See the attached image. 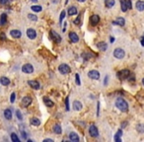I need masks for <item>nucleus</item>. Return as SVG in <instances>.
I'll return each instance as SVG.
<instances>
[{
	"label": "nucleus",
	"mask_w": 144,
	"mask_h": 142,
	"mask_svg": "<svg viewBox=\"0 0 144 142\" xmlns=\"http://www.w3.org/2000/svg\"><path fill=\"white\" fill-rule=\"evenodd\" d=\"M126 4H127V8L131 9V0H126Z\"/></svg>",
	"instance_id": "nucleus-39"
},
{
	"label": "nucleus",
	"mask_w": 144,
	"mask_h": 142,
	"mask_svg": "<svg viewBox=\"0 0 144 142\" xmlns=\"http://www.w3.org/2000/svg\"><path fill=\"white\" fill-rule=\"evenodd\" d=\"M135 7L138 11H144V1H142V0L137 1L135 4Z\"/></svg>",
	"instance_id": "nucleus-19"
},
{
	"label": "nucleus",
	"mask_w": 144,
	"mask_h": 142,
	"mask_svg": "<svg viewBox=\"0 0 144 142\" xmlns=\"http://www.w3.org/2000/svg\"><path fill=\"white\" fill-rule=\"evenodd\" d=\"M0 83H1V85H3V86H8V85L10 84V79L7 78V77H5V76H3V77L0 78Z\"/></svg>",
	"instance_id": "nucleus-21"
},
{
	"label": "nucleus",
	"mask_w": 144,
	"mask_h": 142,
	"mask_svg": "<svg viewBox=\"0 0 144 142\" xmlns=\"http://www.w3.org/2000/svg\"><path fill=\"white\" fill-rule=\"evenodd\" d=\"M32 102H33L32 98L29 97V96H26V97H24V98L22 99V101H21V106H23V108H28V106L32 104Z\"/></svg>",
	"instance_id": "nucleus-5"
},
{
	"label": "nucleus",
	"mask_w": 144,
	"mask_h": 142,
	"mask_svg": "<svg viewBox=\"0 0 144 142\" xmlns=\"http://www.w3.org/2000/svg\"><path fill=\"white\" fill-rule=\"evenodd\" d=\"M117 75L120 80H125L128 78V76H130V71L128 69H122V70L119 71Z\"/></svg>",
	"instance_id": "nucleus-2"
},
{
	"label": "nucleus",
	"mask_w": 144,
	"mask_h": 142,
	"mask_svg": "<svg viewBox=\"0 0 144 142\" xmlns=\"http://www.w3.org/2000/svg\"><path fill=\"white\" fill-rule=\"evenodd\" d=\"M7 22V15L5 13H3L0 17V25H5Z\"/></svg>",
	"instance_id": "nucleus-29"
},
{
	"label": "nucleus",
	"mask_w": 144,
	"mask_h": 142,
	"mask_svg": "<svg viewBox=\"0 0 144 142\" xmlns=\"http://www.w3.org/2000/svg\"><path fill=\"white\" fill-rule=\"evenodd\" d=\"M142 84H143V86H144V78L142 79Z\"/></svg>",
	"instance_id": "nucleus-51"
},
{
	"label": "nucleus",
	"mask_w": 144,
	"mask_h": 142,
	"mask_svg": "<svg viewBox=\"0 0 144 142\" xmlns=\"http://www.w3.org/2000/svg\"><path fill=\"white\" fill-rule=\"evenodd\" d=\"M10 35H11L13 39H20L22 37V33H21L20 30H12L10 32Z\"/></svg>",
	"instance_id": "nucleus-12"
},
{
	"label": "nucleus",
	"mask_w": 144,
	"mask_h": 142,
	"mask_svg": "<svg viewBox=\"0 0 144 142\" xmlns=\"http://www.w3.org/2000/svg\"><path fill=\"white\" fill-rule=\"evenodd\" d=\"M116 106L121 111V112H123V113H126L127 111H128V104H127V102L124 100V99H122V98H118L117 99V101H116Z\"/></svg>",
	"instance_id": "nucleus-1"
},
{
	"label": "nucleus",
	"mask_w": 144,
	"mask_h": 142,
	"mask_svg": "<svg viewBox=\"0 0 144 142\" xmlns=\"http://www.w3.org/2000/svg\"><path fill=\"white\" fill-rule=\"evenodd\" d=\"M116 4V0H105V6L107 8H112Z\"/></svg>",
	"instance_id": "nucleus-24"
},
{
	"label": "nucleus",
	"mask_w": 144,
	"mask_h": 142,
	"mask_svg": "<svg viewBox=\"0 0 144 142\" xmlns=\"http://www.w3.org/2000/svg\"><path fill=\"white\" fill-rule=\"evenodd\" d=\"M114 56L118 59H122L125 56V51H124L122 48L118 47V48H116L115 51H114Z\"/></svg>",
	"instance_id": "nucleus-3"
},
{
	"label": "nucleus",
	"mask_w": 144,
	"mask_h": 142,
	"mask_svg": "<svg viewBox=\"0 0 144 142\" xmlns=\"http://www.w3.org/2000/svg\"><path fill=\"white\" fill-rule=\"evenodd\" d=\"M65 15H66V12L64 11H61V13H60V17H59V22L60 23H62V21H63V19L65 18Z\"/></svg>",
	"instance_id": "nucleus-35"
},
{
	"label": "nucleus",
	"mask_w": 144,
	"mask_h": 142,
	"mask_svg": "<svg viewBox=\"0 0 144 142\" xmlns=\"http://www.w3.org/2000/svg\"><path fill=\"white\" fill-rule=\"evenodd\" d=\"M76 14H77V9H76V7L72 6L70 8H68V15H69V16H74V15H76Z\"/></svg>",
	"instance_id": "nucleus-28"
},
{
	"label": "nucleus",
	"mask_w": 144,
	"mask_h": 142,
	"mask_svg": "<svg viewBox=\"0 0 144 142\" xmlns=\"http://www.w3.org/2000/svg\"><path fill=\"white\" fill-rule=\"evenodd\" d=\"M0 40H2V41L6 40V37H5V34H4V33H2V34L0 35Z\"/></svg>",
	"instance_id": "nucleus-42"
},
{
	"label": "nucleus",
	"mask_w": 144,
	"mask_h": 142,
	"mask_svg": "<svg viewBox=\"0 0 144 142\" xmlns=\"http://www.w3.org/2000/svg\"><path fill=\"white\" fill-rule=\"evenodd\" d=\"M121 135H122V130L119 129L117 131V134L115 135V141L116 142H121Z\"/></svg>",
	"instance_id": "nucleus-25"
},
{
	"label": "nucleus",
	"mask_w": 144,
	"mask_h": 142,
	"mask_svg": "<svg viewBox=\"0 0 144 142\" xmlns=\"http://www.w3.org/2000/svg\"><path fill=\"white\" fill-rule=\"evenodd\" d=\"M27 36H28V38H29L30 40H35L37 38L36 30H34V29H32V28L28 29V30H27Z\"/></svg>",
	"instance_id": "nucleus-10"
},
{
	"label": "nucleus",
	"mask_w": 144,
	"mask_h": 142,
	"mask_svg": "<svg viewBox=\"0 0 144 142\" xmlns=\"http://www.w3.org/2000/svg\"><path fill=\"white\" fill-rule=\"evenodd\" d=\"M136 130L139 132V133H144V124H138L136 126Z\"/></svg>",
	"instance_id": "nucleus-31"
},
{
	"label": "nucleus",
	"mask_w": 144,
	"mask_h": 142,
	"mask_svg": "<svg viewBox=\"0 0 144 142\" xmlns=\"http://www.w3.org/2000/svg\"><path fill=\"white\" fill-rule=\"evenodd\" d=\"M100 22V17L98 15H92L90 18V23L92 24L93 26H96L97 24H99Z\"/></svg>",
	"instance_id": "nucleus-16"
},
{
	"label": "nucleus",
	"mask_w": 144,
	"mask_h": 142,
	"mask_svg": "<svg viewBox=\"0 0 144 142\" xmlns=\"http://www.w3.org/2000/svg\"><path fill=\"white\" fill-rule=\"evenodd\" d=\"M65 30H66V23H64V27H63V29H62V32L64 33V32H65Z\"/></svg>",
	"instance_id": "nucleus-46"
},
{
	"label": "nucleus",
	"mask_w": 144,
	"mask_h": 142,
	"mask_svg": "<svg viewBox=\"0 0 144 142\" xmlns=\"http://www.w3.org/2000/svg\"><path fill=\"white\" fill-rule=\"evenodd\" d=\"M58 71H59L61 74H68V73L71 72V68L67 64L62 63V64H60L59 66H58Z\"/></svg>",
	"instance_id": "nucleus-4"
},
{
	"label": "nucleus",
	"mask_w": 144,
	"mask_h": 142,
	"mask_svg": "<svg viewBox=\"0 0 144 142\" xmlns=\"http://www.w3.org/2000/svg\"><path fill=\"white\" fill-rule=\"evenodd\" d=\"M49 36H50V39L51 40H53L55 43H57V44H59L60 42H61V37H60L56 32H54V31H50L49 32Z\"/></svg>",
	"instance_id": "nucleus-8"
},
{
	"label": "nucleus",
	"mask_w": 144,
	"mask_h": 142,
	"mask_svg": "<svg viewBox=\"0 0 144 142\" xmlns=\"http://www.w3.org/2000/svg\"><path fill=\"white\" fill-rule=\"evenodd\" d=\"M22 71L24 73H27V74H30V73H33L34 72V67L32 64L30 63H26L22 66Z\"/></svg>",
	"instance_id": "nucleus-7"
},
{
	"label": "nucleus",
	"mask_w": 144,
	"mask_h": 142,
	"mask_svg": "<svg viewBox=\"0 0 144 142\" xmlns=\"http://www.w3.org/2000/svg\"><path fill=\"white\" fill-rule=\"evenodd\" d=\"M75 81H76V84H77L78 86H80V85H81V81H80L79 74H76V75H75Z\"/></svg>",
	"instance_id": "nucleus-37"
},
{
	"label": "nucleus",
	"mask_w": 144,
	"mask_h": 142,
	"mask_svg": "<svg viewBox=\"0 0 144 142\" xmlns=\"http://www.w3.org/2000/svg\"><path fill=\"white\" fill-rule=\"evenodd\" d=\"M8 3V0H0V4L1 5H5Z\"/></svg>",
	"instance_id": "nucleus-41"
},
{
	"label": "nucleus",
	"mask_w": 144,
	"mask_h": 142,
	"mask_svg": "<svg viewBox=\"0 0 144 142\" xmlns=\"http://www.w3.org/2000/svg\"><path fill=\"white\" fill-rule=\"evenodd\" d=\"M31 9L34 12H41L43 10V7H42V6H39V5H33V6L31 7Z\"/></svg>",
	"instance_id": "nucleus-30"
},
{
	"label": "nucleus",
	"mask_w": 144,
	"mask_h": 142,
	"mask_svg": "<svg viewBox=\"0 0 144 142\" xmlns=\"http://www.w3.org/2000/svg\"><path fill=\"white\" fill-rule=\"evenodd\" d=\"M114 25H119V26H124V24H125V20L122 18V17H119V18H117L114 22H113Z\"/></svg>",
	"instance_id": "nucleus-17"
},
{
	"label": "nucleus",
	"mask_w": 144,
	"mask_h": 142,
	"mask_svg": "<svg viewBox=\"0 0 144 142\" xmlns=\"http://www.w3.org/2000/svg\"><path fill=\"white\" fill-rule=\"evenodd\" d=\"M53 132L54 133H56V134H61V132H62V129H61V126H60L59 124H55L54 126H53Z\"/></svg>",
	"instance_id": "nucleus-27"
},
{
	"label": "nucleus",
	"mask_w": 144,
	"mask_h": 142,
	"mask_svg": "<svg viewBox=\"0 0 144 142\" xmlns=\"http://www.w3.org/2000/svg\"><path fill=\"white\" fill-rule=\"evenodd\" d=\"M16 117H17V118H18L19 120H22V119H23V116H22V114H21V112H20L19 110L16 111Z\"/></svg>",
	"instance_id": "nucleus-36"
},
{
	"label": "nucleus",
	"mask_w": 144,
	"mask_h": 142,
	"mask_svg": "<svg viewBox=\"0 0 144 142\" xmlns=\"http://www.w3.org/2000/svg\"><path fill=\"white\" fill-rule=\"evenodd\" d=\"M89 133H90V135L92 137H98L99 136V130H98V128H97V126L95 124L90 125V127H89Z\"/></svg>",
	"instance_id": "nucleus-6"
},
{
	"label": "nucleus",
	"mask_w": 144,
	"mask_h": 142,
	"mask_svg": "<svg viewBox=\"0 0 144 142\" xmlns=\"http://www.w3.org/2000/svg\"><path fill=\"white\" fill-rule=\"evenodd\" d=\"M97 47H98L100 50H102V51H106V50L108 49V45H107V43H105V42H100V43L97 44Z\"/></svg>",
	"instance_id": "nucleus-14"
},
{
	"label": "nucleus",
	"mask_w": 144,
	"mask_h": 142,
	"mask_svg": "<svg viewBox=\"0 0 144 142\" xmlns=\"http://www.w3.org/2000/svg\"><path fill=\"white\" fill-rule=\"evenodd\" d=\"M81 109H82L81 102H79V101H74V102H73V110H74V111L79 112V111H81Z\"/></svg>",
	"instance_id": "nucleus-18"
},
{
	"label": "nucleus",
	"mask_w": 144,
	"mask_h": 142,
	"mask_svg": "<svg viewBox=\"0 0 144 142\" xmlns=\"http://www.w3.org/2000/svg\"><path fill=\"white\" fill-rule=\"evenodd\" d=\"M88 77L90 79H93V80H98L100 79V72L97 70H91L88 72Z\"/></svg>",
	"instance_id": "nucleus-9"
},
{
	"label": "nucleus",
	"mask_w": 144,
	"mask_h": 142,
	"mask_svg": "<svg viewBox=\"0 0 144 142\" xmlns=\"http://www.w3.org/2000/svg\"><path fill=\"white\" fill-rule=\"evenodd\" d=\"M69 39H70L72 43H78V41H79V37L75 32H70L69 33Z\"/></svg>",
	"instance_id": "nucleus-13"
},
{
	"label": "nucleus",
	"mask_w": 144,
	"mask_h": 142,
	"mask_svg": "<svg viewBox=\"0 0 144 142\" xmlns=\"http://www.w3.org/2000/svg\"><path fill=\"white\" fill-rule=\"evenodd\" d=\"M77 1H78V2H85L86 0H77Z\"/></svg>",
	"instance_id": "nucleus-49"
},
{
	"label": "nucleus",
	"mask_w": 144,
	"mask_h": 142,
	"mask_svg": "<svg viewBox=\"0 0 144 142\" xmlns=\"http://www.w3.org/2000/svg\"><path fill=\"white\" fill-rule=\"evenodd\" d=\"M120 6H121V11L126 12L127 11V4H126V0H120Z\"/></svg>",
	"instance_id": "nucleus-26"
},
{
	"label": "nucleus",
	"mask_w": 144,
	"mask_h": 142,
	"mask_svg": "<svg viewBox=\"0 0 144 142\" xmlns=\"http://www.w3.org/2000/svg\"><path fill=\"white\" fill-rule=\"evenodd\" d=\"M74 24H75V25H77V26H79V25H80V16H79V17L74 21Z\"/></svg>",
	"instance_id": "nucleus-40"
},
{
	"label": "nucleus",
	"mask_w": 144,
	"mask_h": 142,
	"mask_svg": "<svg viewBox=\"0 0 144 142\" xmlns=\"http://www.w3.org/2000/svg\"><path fill=\"white\" fill-rule=\"evenodd\" d=\"M140 43H141V45H142V46L144 47V37L142 38V39H141V42H140Z\"/></svg>",
	"instance_id": "nucleus-48"
},
{
	"label": "nucleus",
	"mask_w": 144,
	"mask_h": 142,
	"mask_svg": "<svg viewBox=\"0 0 144 142\" xmlns=\"http://www.w3.org/2000/svg\"><path fill=\"white\" fill-rule=\"evenodd\" d=\"M30 123L32 125H34V126H39L41 124V120L38 118H32L30 119Z\"/></svg>",
	"instance_id": "nucleus-22"
},
{
	"label": "nucleus",
	"mask_w": 144,
	"mask_h": 142,
	"mask_svg": "<svg viewBox=\"0 0 144 142\" xmlns=\"http://www.w3.org/2000/svg\"><path fill=\"white\" fill-rule=\"evenodd\" d=\"M69 140L72 142H78L80 140V138H79V136H78L77 133H75V132H70V133H69Z\"/></svg>",
	"instance_id": "nucleus-15"
},
{
	"label": "nucleus",
	"mask_w": 144,
	"mask_h": 142,
	"mask_svg": "<svg viewBox=\"0 0 144 142\" xmlns=\"http://www.w3.org/2000/svg\"><path fill=\"white\" fill-rule=\"evenodd\" d=\"M28 18H29L31 21H33V22L38 21V17H37L36 15H34V14H29V15H28Z\"/></svg>",
	"instance_id": "nucleus-33"
},
{
	"label": "nucleus",
	"mask_w": 144,
	"mask_h": 142,
	"mask_svg": "<svg viewBox=\"0 0 144 142\" xmlns=\"http://www.w3.org/2000/svg\"><path fill=\"white\" fill-rule=\"evenodd\" d=\"M44 142H53V140H52V139H48V138H47V139L44 140Z\"/></svg>",
	"instance_id": "nucleus-44"
},
{
	"label": "nucleus",
	"mask_w": 144,
	"mask_h": 142,
	"mask_svg": "<svg viewBox=\"0 0 144 142\" xmlns=\"http://www.w3.org/2000/svg\"><path fill=\"white\" fill-rule=\"evenodd\" d=\"M44 102H45L46 106H48V108H52V106H54V103L49 98H48V97H44Z\"/></svg>",
	"instance_id": "nucleus-20"
},
{
	"label": "nucleus",
	"mask_w": 144,
	"mask_h": 142,
	"mask_svg": "<svg viewBox=\"0 0 144 142\" xmlns=\"http://www.w3.org/2000/svg\"><path fill=\"white\" fill-rule=\"evenodd\" d=\"M32 2H35V3H37V2H38V0H32Z\"/></svg>",
	"instance_id": "nucleus-50"
},
{
	"label": "nucleus",
	"mask_w": 144,
	"mask_h": 142,
	"mask_svg": "<svg viewBox=\"0 0 144 142\" xmlns=\"http://www.w3.org/2000/svg\"><path fill=\"white\" fill-rule=\"evenodd\" d=\"M28 84H29V86H30L31 88H33V89H35V90H39V89L41 88L40 83L38 82L37 80H30V81H28Z\"/></svg>",
	"instance_id": "nucleus-11"
},
{
	"label": "nucleus",
	"mask_w": 144,
	"mask_h": 142,
	"mask_svg": "<svg viewBox=\"0 0 144 142\" xmlns=\"http://www.w3.org/2000/svg\"><path fill=\"white\" fill-rule=\"evenodd\" d=\"M15 100H16V94H15V93H12V94H11V97H10V102H11V103H14Z\"/></svg>",
	"instance_id": "nucleus-38"
},
{
	"label": "nucleus",
	"mask_w": 144,
	"mask_h": 142,
	"mask_svg": "<svg viewBox=\"0 0 144 142\" xmlns=\"http://www.w3.org/2000/svg\"><path fill=\"white\" fill-rule=\"evenodd\" d=\"M110 42H111V43H114V42H115V38H114V37H111Z\"/></svg>",
	"instance_id": "nucleus-45"
},
{
	"label": "nucleus",
	"mask_w": 144,
	"mask_h": 142,
	"mask_svg": "<svg viewBox=\"0 0 144 142\" xmlns=\"http://www.w3.org/2000/svg\"><path fill=\"white\" fill-rule=\"evenodd\" d=\"M11 140L13 142H19V138H18V136H17L16 133H14V132L11 133Z\"/></svg>",
	"instance_id": "nucleus-32"
},
{
	"label": "nucleus",
	"mask_w": 144,
	"mask_h": 142,
	"mask_svg": "<svg viewBox=\"0 0 144 142\" xmlns=\"http://www.w3.org/2000/svg\"><path fill=\"white\" fill-rule=\"evenodd\" d=\"M125 125H126V122H122V123H121V127H122V128L125 127Z\"/></svg>",
	"instance_id": "nucleus-47"
},
{
	"label": "nucleus",
	"mask_w": 144,
	"mask_h": 142,
	"mask_svg": "<svg viewBox=\"0 0 144 142\" xmlns=\"http://www.w3.org/2000/svg\"><path fill=\"white\" fill-rule=\"evenodd\" d=\"M65 110H66V112H69V110H70V108H69V97H66V99H65Z\"/></svg>",
	"instance_id": "nucleus-34"
},
{
	"label": "nucleus",
	"mask_w": 144,
	"mask_h": 142,
	"mask_svg": "<svg viewBox=\"0 0 144 142\" xmlns=\"http://www.w3.org/2000/svg\"><path fill=\"white\" fill-rule=\"evenodd\" d=\"M21 133H22V137H23L24 139H27V133H26L25 131H21Z\"/></svg>",
	"instance_id": "nucleus-43"
},
{
	"label": "nucleus",
	"mask_w": 144,
	"mask_h": 142,
	"mask_svg": "<svg viewBox=\"0 0 144 142\" xmlns=\"http://www.w3.org/2000/svg\"><path fill=\"white\" fill-rule=\"evenodd\" d=\"M4 117H5L6 119H8V120L12 119V112H11V110H9V109L5 110V111H4Z\"/></svg>",
	"instance_id": "nucleus-23"
}]
</instances>
